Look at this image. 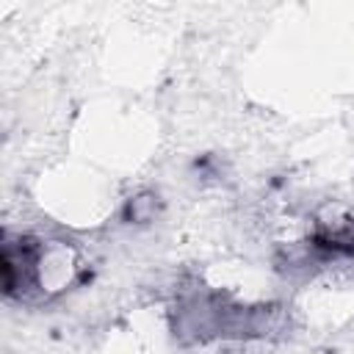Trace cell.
I'll return each instance as SVG.
<instances>
[{"label":"cell","mask_w":354,"mask_h":354,"mask_svg":"<svg viewBox=\"0 0 354 354\" xmlns=\"http://www.w3.org/2000/svg\"><path fill=\"white\" fill-rule=\"evenodd\" d=\"M313 249L324 254H351L354 257V221L346 218L337 227H324L313 238Z\"/></svg>","instance_id":"6da1fadb"}]
</instances>
